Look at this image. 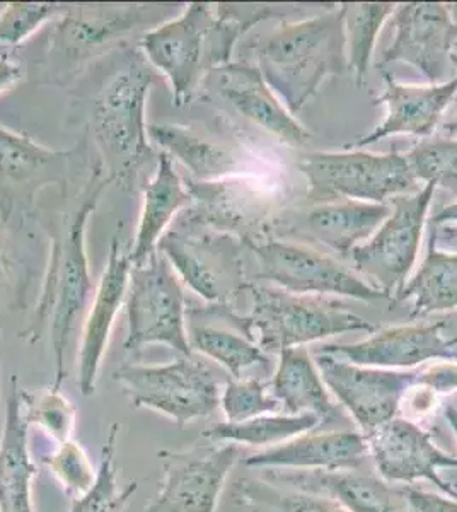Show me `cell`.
<instances>
[{"instance_id": "1", "label": "cell", "mask_w": 457, "mask_h": 512, "mask_svg": "<svg viewBox=\"0 0 457 512\" xmlns=\"http://www.w3.org/2000/svg\"><path fill=\"white\" fill-rule=\"evenodd\" d=\"M272 9L191 2L176 18L162 21L140 36V53L166 77L173 105L191 103L210 72L231 62L236 41Z\"/></svg>"}, {"instance_id": "2", "label": "cell", "mask_w": 457, "mask_h": 512, "mask_svg": "<svg viewBox=\"0 0 457 512\" xmlns=\"http://www.w3.org/2000/svg\"><path fill=\"white\" fill-rule=\"evenodd\" d=\"M110 185H113V180L110 176H105L103 164H98L67 231L53 241L47 277L41 289L35 318L24 332V337L33 345L40 342L43 330L50 326L55 357V378L52 386L57 390H62V384L69 376L65 359L70 340L77 325L87 315V309L93 303L94 292L98 287L94 284L89 270L86 250L87 221L93 216L99 198Z\"/></svg>"}, {"instance_id": "3", "label": "cell", "mask_w": 457, "mask_h": 512, "mask_svg": "<svg viewBox=\"0 0 457 512\" xmlns=\"http://www.w3.org/2000/svg\"><path fill=\"white\" fill-rule=\"evenodd\" d=\"M256 67L296 115L326 77L348 69L342 7L299 23H285L256 45Z\"/></svg>"}, {"instance_id": "4", "label": "cell", "mask_w": 457, "mask_h": 512, "mask_svg": "<svg viewBox=\"0 0 457 512\" xmlns=\"http://www.w3.org/2000/svg\"><path fill=\"white\" fill-rule=\"evenodd\" d=\"M152 84L151 65L142 53H134L94 103V140L105 159L108 176L125 190L134 187L140 169L157 158L147 123Z\"/></svg>"}, {"instance_id": "5", "label": "cell", "mask_w": 457, "mask_h": 512, "mask_svg": "<svg viewBox=\"0 0 457 512\" xmlns=\"http://www.w3.org/2000/svg\"><path fill=\"white\" fill-rule=\"evenodd\" d=\"M251 313L244 328L261 349L280 354L292 347L348 332H376V326L355 315L345 304L324 296H304L280 287L249 284Z\"/></svg>"}, {"instance_id": "6", "label": "cell", "mask_w": 457, "mask_h": 512, "mask_svg": "<svg viewBox=\"0 0 457 512\" xmlns=\"http://www.w3.org/2000/svg\"><path fill=\"white\" fill-rule=\"evenodd\" d=\"M241 239L191 222H176L164 233L157 251L191 291L214 306H229L248 291Z\"/></svg>"}, {"instance_id": "7", "label": "cell", "mask_w": 457, "mask_h": 512, "mask_svg": "<svg viewBox=\"0 0 457 512\" xmlns=\"http://www.w3.org/2000/svg\"><path fill=\"white\" fill-rule=\"evenodd\" d=\"M299 169L309 185V204L340 198L382 204L415 190L418 181L401 152H309Z\"/></svg>"}, {"instance_id": "8", "label": "cell", "mask_w": 457, "mask_h": 512, "mask_svg": "<svg viewBox=\"0 0 457 512\" xmlns=\"http://www.w3.org/2000/svg\"><path fill=\"white\" fill-rule=\"evenodd\" d=\"M123 395L135 408H147L173 420L191 424L207 419L220 407L222 386L205 362L180 355V359L159 364H125L113 373Z\"/></svg>"}, {"instance_id": "9", "label": "cell", "mask_w": 457, "mask_h": 512, "mask_svg": "<svg viewBox=\"0 0 457 512\" xmlns=\"http://www.w3.org/2000/svg\"><path fill=\"white\" fill-rule=\"evenodd\" d=\"M125 308L128 321L125 350L166 345L185 357L193 355L186 328L185 291L173 265L161 251L132 267Z\"/></svg>"}, {"instance_id": "10", "label": "cell", "mask_w": 457, "mask_h": 512, "mask_svg": "<svg viewBox=\"0 0 457 512\" xmlns=\"http://www.w3.org/2000/svg\"><path fill=\"white\" fill-rule=\"evenodd\" d=\"M191 205L181 221L231 234L251 246L272 238L273 224L284 210L282 200L267 185L249 176L197 181L185 178Z\"/></svg>"}, {"instance_id": "11", "label": "cell", "mask_w": 457, "mask_h": 512, "mask_svg": "<svg viewBox=\"0 0 457 512\" xmlns=\"http://www.w3.org/2000/svg\"><path fill=\"white\" fill-rule=\"evenodd\" d=\"M364 437L369 458L384 482H430L442 494L457 499V456L440 448L434 434L422 425L394 417Z\"/></svg>"}, {"instance_id": "12", "label": "cell", "mask_w": 457, "mask_h": 512, "mask_svg": "<svg viewBox=\"0 0 457 512\" xmlns=\"http://www.w3.org/2000/svg\"><path fill=\"white\" fill-rule=\"evenodd\" d=\"M434 192L435 185L427 183L415 195L394 197L391 216L367 243L353 248L348 256L355 272L374 282L389 299L403 289L415 265Z\"/></svg>"}, {"instance_id": "13", "label": "cell", "mask_w": 457, "mask_h": 512, "mask_svg": "<svg viewBox=\"0 0 457 512\" xmlns=\"http://www.w3.org/2000/svg\"><path fill=\"white\" fill-rule=\"evenodd\" d=\"M258 258V279L304 296H347L359 301L389 299L345 265L307 246L268 238L248 246Z\"/></svg>"}, {"instance_id": "14", "label": "cell", "mask_w": 457, "mask_h": 512, "mask_svg": "<svg viewBox=\"0 0 457 512\" xmlns=\"http://www.w3.org/2000/svg\"><path fill=\"white\" fill-rule=\"evenodd\" d=\"M231 443L195 444L185 451H161L162 485L144 512H215L227 477L239 460Z\"/></svg>"}, {"instance_id": "15", "label": "cell", "mask_w": 457, "mask_h": 512, "mask_svg": "<svg viewBox=\"0 0 457 512\" xmlns=\"http://www.w3.org/2000/svg\"><path fill=\"white\" fill-rule=\"evenodd\" d=\"M326 388L367 436L398 417L408 391L417 383L418 369L394 371L357 366L331 355L314 354Z\"/></svg>"}, {"instance_id": "16", "label": "cell", "mask_w": 457, "mask_h": 512, "mask_svg": "<svg viewBox=\"0 0 457 512\" xmlns=\"http://www.w3.org/2000/svg\"><path fill=\"white\" fill-rule=\"evenodd\" d=\"M393 26L396 36L382 55L379 69L401 62L420 70L432 84L444 81L457 45L451 7L439 2L396 4Z\"/></svg>"}, {"instance_id": "17", "label": "cell", "mask_w": 457, "mask_h": 512, "mask_svg": "<svg viewBox=\"0 0 457 512\" xmlns=\"http://www.w3.org/2000/svg\"><path fill=\"white\" fill-rule=\"evenodd\" d=\"M391 205L360 200H331L307 209L282 210L273 233L314 241L348 258L360 241L371 238L391 216Z\"/></svg>"}, {"instance_id": "18", "label": "cell", "mask_w": 457, "mask_h": 512, "mask_svg": "<svg viewBox=\"0 0 457 512\" xmlns=\"http://www.w3.org/2000/svg\"><path fill=\"white\" fill-rule=\"evenodd\" d=\"M446 323L393 326L357 344L323 345L314 354L377 369H415L434 359H457L456 337H444Z\"/></svg>"}, {"instance_id": "19", "label": "cell", "mask_w": 457, "mask_h": 512, "mask_svg": "<svg viewBox=\"0 0 457 512\" xmlns=\"http://www.w3.org/2000/svg\"><path fill=\"white\" fill-rule=\"evenodd\" d=\"M72 151H55L0 123V222L28 209L41 188L64 181Z\"/></svg>"}, {"instance_id": "20", "label": "cell", "mask_w": 457, "mask_h": 512, "mask_svg": "<svg viewBox=\"0 0 457 512\" xmlns=\"http://www.w3.org/2000/svg\"><path fill=\"white\" fill-rule=\"evenodd\" d=\"M159 6L122 4V6H67L57 19L50 53L77 64L128 38L132 33H145L147 21Z\"/></svg>"}, {"instance_id": "21", "label": "cell", "mask_w": 457, "mask_h": 512, "mask_svg": "<svg viewBox=\"0 0 457 512\" xmlns=\"http://www.w3.org/2000/svg\"><path fill=\"white\" fill-rule=\"evenodd\" d=\"M202 91L224 99L241 117L289 146H304L311 137L306 128L280 105L256 65L246 62L222 65L203 81Z\"/></svg>"}, {"instance_id": "22", "label": "cell", "mask_w": 457, "mask_h": 512, "mask_svg": "<svg viewBox=\"0 0 457 512\" xmlns=\"http://www.w3.org/2000/svg\"><path fill=\"white\" fill-rule=\"evenodd\" d=\"M132 258L123 250L120 239L111 238L105 272L101 275L93 303L87 309L82 325L79 347V388L84 396L94 395L101 364L110 345L116 316L127 299L128 280L132 272Z\"/></svg>"}, {"instance_id": "23", "label": "cell", "mask_w": 457, "mask_h": 512, "mask_svg": "<svg viewBox=\"0 0 457 512\" xmlns=\"http://www.w3.org/2000/svg\"><path fill=\"white\" fill-rule=\"evenodd\" d=\"M149 139L159 152L180 161L191 180L217 181L243 175L248 151L234 135L180 123H149Z\"/></svg>"}, {"instance_id": "24", "label": "cell", "mask_w": 457, "mask_h": 512, "mask_svg": "<svg viewBox=\"0 0 457 512\" xmlns=\"http://www.w3.org/2000/svg\"><path fill=\"white\" fill-rule=\"evenodd\" d=\"M369 458L362 432L335 431L302 434L287 443L244 458V466L258 470L294 472H350Z\"/></svg>"}, {"instance_id": "25", "label": "cell", "mask_w": 457, "mask_h": 512, "mask_svg": "<svg viewBox=\"0 0 457 512\" xmlns=\"http://www.w3.org/2000/svg\"><path fill=\"white\" fill-rule=\"evenodd\" d=\"M386 89L374 98V105L388 106V117L371 134L345 144L343 151H359L389 135L429 137L439 123L442 113L457 93V74L451 81L430 86H406L394 81L389 72H382Z\"/></svg>"}, {"instance_id": "26", "label": "cell", "mask_w": 457, "mask_h": 512, "mask_svg": "<svg viewBox=\"0 0 457 512\" xmlns=\"http://www.w3.org/2000/svg\"><path fill=\"white\" fill-rule=\"evenodd\" d=\"M272 482L330 497L347 512H406L400 485H391L381 477L359 470L333 473L272 470Z\"/></svg>"}, {"instance_id": "27", "label": "cell", "mask_w": 457, "mask_h": 512, "mask_svg": "<svg viewBox=\"0 0 457 512\" xmlns=\"http://www.w3.org/2000/svg\"><path fill=\"white\" fill-rule=\"evenodd\" d=\"M26 422L18 378L9 381L6 420L0 437V512H35L33 480L38 475L29 453Z\"/></svg>"}, {"instance_id": "28", "label": "cell", "mask_w": 457, "mask_h": 512, "mask_svg": "<svg viewBox=\"0 0 457 512\" xmlns=\"http://www.w3.org/2000/svg\"><path fill=\"white\" fill-rule=\"evenodd\" d=\"M190 205L191 195L185 178H181L176 171L174 161L168 154L157 152L154 175L142 190V209L134 248L128 251L134 265L145 262L156 253L164 233Z\"/></svg>"}, {"instance_id": "29", "label": "cell", "mask_w": 457, "mask_h": 512, "mask_svg": "<svg viewBox=\"0 0 457 512\" xmlns=\"http://www.w3.org/2000/svg\"><path fill=\"white\" fill-rule=\"evenodd\" d=\"M270 386L285 414L316 415L321 424H330L340 417V410L333 402L316 362L304 347H292L278 354L277 369Z\"/></svg>"}, {"instance_id": "30", "label": "cell", "mask_w": 457, "mask_h": 512, "mask_svg": "<svg viewBox=\"0 0 457 512\" xmlns=\"http://www.w3.org/2000/svg\"><path fill=\"white\" fill-rule=\"evenodd\" d=\"M415 299L410 318L457 309V253L437 248V227L430 236L429 251L422 267L403 286L394 303Z\"/></svg>"}, {"instance_id": "31", "label": "cell", "mask_w": 457, "mask_h": 512, "mask_svg": "<svg viewBox=\"0 0 457 512\" xmlns=\"http://www.w3.org/2000/svg\"><path fill=\"white\" fill-rule=\"evenodd\" d=\"M318 425L321 420L316 415L268 414L244 422H219L203 432V439L268 449L313 431Z\"/></svg>"}, {"instance_id": "32", "label": "cell", "mask_w": 457, "mask_h": 512, "mask_svg": "<svg viewBox=\"0 0 457 512\" xmlns=\"http://www.w3.org/2000/svg\"><path fill=\"white\" fill-rule=\"evenodd\" d=\"M186 328L191 350L217 362L234 379L243 378L244 371L251 367H268L270 364L265 350L243 330L234 332L224 326L198 323L195 320H190V323L186 321Z\"/></svg>"}, {"instance_id": "33", "label": "cell", "mask_w": 457, "mask_h": 512, "mask_svg": "<svg viewBox=\"0 0 457 512\" xmlns=\"http://www.w3.org/2000/svg\"><path fill=\"white\" fill-rule=\"evenodd\" d=\"M232 499L251 512H347L330 497L287 487L268 478H239Z\"/></svg>"}, {"instance_id": "34", "label": "cell", "mask_w": 457, "mask_h": 512, "mask_svg": "<svg viewBox=\"0 0 457 512\" xmlns=\"http://www.w3.org/2000/svg\"><path fill=\"white\" fill-rule=\"evenodd\" d=\"M345 24V41H347L348 69L355 74L357 88H362L371 64L372 52L376 47L377 35L382 24L393 16L396 4L379 2V4H340Z\"/></svg>"}, {"instance_id": "35", "label": "cell", "mask_w": 457, "mask_h": 512, "mask_svg": "<svg viewBox=\"0 0 457 512\" xmlns=\"http://www.w3.org/2000/svg\"><path fill=\"white\" fill-rule=\"evenodd\" d=\"M122 425L115 422L111 425L105 444L101 448V463H99L98 477L93 487L86 494L72 501L70 512H123L128 502L132 501L139 483L128 482L120 487L118 482V437Z\"/></svg>"}, {"instance_id": "36", "label": "cell", "mask_w": 457, "mask_h": 512, "mask_svg": "<svg viewBox=\"0 0 457 512\" xmlns=\"http://www.w3.org/2000/svg\"><path fill=\"white\" fill-rule=\"evenodd\" d=\"M24 417L29 425L35 424L47 432L55 443L72 439L76 429L77 408L57 388L40 391H26L21 388Z\"/></svg>"}, {"instance_id": "37", "label": "cell", "mask_w": 457, "mask_h": 512, "mask_svg": "<svg viewBox=\"0 0 457 512\" xmlns=\"http://www.w3.org/2000/svg\"><path fill=\"white\" fill-rule=\"evenodd\" d=\"M405 156L417 180L457 195V140H423Z\"/></svg>"}, {"instance_id": "38", "label": "cell", "mask_w": 457, "mask_h": 512, "mask_svg": "<svg viewBox=\"0 0 457 512\" xmlns=\"http://www.w3.org/2000/svg\"><path fill=\"white\" fill-rule=\"evenodd\" d=\"M220 408L226 422H244L261 415L282 412L277 398L260 379H229L220 395Z\"/></svg>"}, {"instance_id": "39", "label": "cell", "mask_w": 457, "mask_h": 512, "mask_svg": "<svg viewBox=\"0 0 457 512\" xmlns=\"http://www.w3.org/2000/svg\"><path fill=\"white\" fill-rule=\"evenodd\" d=\"M41 461L48 466L53 477L57 478L72 499L86 494L98 477L93 461L89 460L84 448L74 439L58 443L57 448L41 454Z\"/></svg>"}, {"instance_id": "40", "label": "cell", "mask_w": 457, "mask_h": 512, "mask_svg": "<svg viewBox=\"0 0 457 512\" xmlns=\"http://www.w3.org/2000/svg\"><path fill=\"white\" fill-rule=\"evenodd\" d=\"M67 6L50 2H11L0 11V45L19 47L45 24L62 18Z\"/></svg>"}, {"instance_id": "41", "label": "cell", "mask_w": 457, "mask_h": 512, "mask_svg": "<svg viewBox=\"0 0 457 512\" xmlns=\"http://www.w3.org/2000/svg\"><path fill=\"white\" fill-rule=\"evenodd\" d=\"M415 386L432 391L435 396L451 395L457 391V362L420 366Z\"/></svg>"}, {"instance_id": "42", "label": "cell", "mask_w": 457, "mask_h": 512, "mask_svg": "<svg viewBox=\"0 0 457 512\" xmlns=\"http://www.w3.org/2000/svg\"><path fill=\"white\" fill-rule=\"evenodd\" d=\"M406 512H457V499L417 489L413 485H400Z\"/></svg>"}, {"instance_id": "43", "label": "cell", "mask_w": 457, "mask_h": 512, "mask_svg": "<svg viewBox=\"0 0 457 512\" xmlns=\"http://www.w3.org/2000/svg\"><path fill=\"white\" fill-rule=\"evenodd\" d=\"M24 67L21 62L11 57L9 53L0 55V94L14 88L23 81Z\"/></svg>"}, {"instance_id": "44", "label": "cell", "mask_w": 457, "mask_h": 512, "mask_svg": "<svg viewBox=\"0 0 457 512\" xmlns=\"http://www.w3.org/2000/svg\"><path fill=\"white\" fill-rule=\"evenodd\" d=\"M447 222H456L457 224V202L454 204L440 207L432 217V226L439 227L440 224H447Z\"/></svg>"}, {"instance_id": "45", "label": "cell", "mask_w": 457, "mask_h": 512, "mask_svg": "<svg viewBox=\"0 0 457 512\" xmlns=\"http://www.w3.org/2000/svg\"><path fill=\"white\" fill-rule=\"evenodd\" d=\"M444 419H446L447 424L451 427L452 434L456 436L457 441V405L456 403H449L444 408Z\"/></svg>"}, {"instance_id": "46", "label": "cell", "mask_w": 457, "mask_h": 512, "mask_svg": "<svg viewBox=\"0 0 457 512\" xmlns=\"http://www.w3.org/2000/svg\"><path fill=\"white\" fill-rule=\"evenodd\" d=\"M6 280V251H4V241H2V234H0V289Z\"/></svg>"}, {"instance_id": "47", "label": "cell", "mask_w": 457, "mask_h": 512, "mask_svg": "<svg viewBox=\"0 0 457 512\" xmlns=\"http://www.w3.org/2000/svg\"><path fill=\"white\" fill-rule=\"evenodd\" d=\"M452 64L456 65L457 69V52H454V57H452ZM447 134L456 135L457 134V120L456 122L447 123L446 127Z\"/></svg>"}]
</instances>
